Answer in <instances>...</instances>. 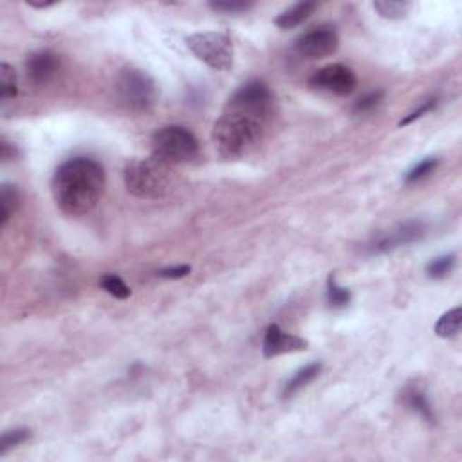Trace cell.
<instances>
[{"instance_id":"cell-1","label":"cell","mask_w":462,"mask_h":462,"mask_svg":"<svg viewBox=\"0 0 462 462\" xmlns=\"http://www.w3.org/2000/svg\"><path fill=\"white\" fill-rule=\"evenodd\" d=\"M273 114V95L264 82L242 85L213 125V143L222 159H241L262 141Z\"/></svg>"},{"instance_id":"cell-24","label":"cell","mask_w":462,"mask_h":462,"mask_svg":"<svg viewBox=\"0 0 462 462\" xmlns=\"http://www.w3.org/2000/svg\"><path fill=\"white\" fill-rule=\"evenodd\" d=\"M31 435V432L25 428H18V430H11V432H6L2 435V442H0V455L8 454L11 448H17L20 446L22 442H25Z\"/></svg>"},{"instance_id":"cell-16","label":"cell","mask_w":462,"mask_h":462,"mask_svg":"<svg viewBox=\"0 0 462 462\" xmlns=\"http://www.w3.org/2000/svg\"><path fill=\"white\" fill-rule=\"evenodd\" d=\"M374 9L383 18L389 20H401L412 9V2H397V0H377L374 2Z\"/></svg>"},{"instance_id":"cell-18","label":"cell","mask_w":462,"mask_h":462,"mask_svg":"<svg viewBox=\"0 0 462 462\" xmlns=\"http://www.w3.org/2000/svg\"><path fill=\"white\" fill-rule=\"evenodd\" d=\"M18 95V83H17V73L9 63H2L0 66V99L8 102V99L15 98Z\"/></svg>"},{"instance_id":"cell-26","label":"cell","mask_w":462,"mask_h":462,"mask_svg":"<svg viewBox=\"0 0 462 462\" xmlns=\"http://www.w3.org/2000/svg\"><path fill=\"white\" fill-rule=\"evenodd\" d=\"M250 6L251 4H248V2H237V0H233V2H209V8L212 9H215V11H226V13L245 11Z\"/></svg>"},{"instance_id":"cell-9","label":"cell","mask_w":462,"mask_h":462,"mask_svg":"<svg viewBox=\"0 0 462 462\" xmlns=\"http://www.w3.org/2000/svg\"><path fill=\"white\" fill-rule=\"evenodd\" d=\"M426 233V226L421 221H410L405 224L397 226V228L384 231V233L377 235L370 244H368V251L374 255L387 253V251L397 250L401 245H408L412 242L421 241L423 235Z\"/></svg>"},{"instance_id":"cell-22","label":"cell","mask_w":462,"mask_h":462,"mask_svg":"<svg viewBox=\"0 0 462 462\" xmlns=\"http://www.w3.org/2000/svg\"><path fill=\"white\" fill-rule=\"evenodd\" d=\"M455 267V255H444L435 260H432L426 266V274L430 279H444L446 274H450Z\"/></svg>"},{"instance_id":"cell-2","label":"cell","mask_w":462,"mask_h":462,"mask_svg":"<svg viewBox=\"0 0 462 462\" xmlns=\"http://www.w3.org/2000/svg\"><path fill=\"white\" fill-rule=\"evenodd\" d=\"M105 188V170L90 157L66 161L53 177V197L58 208L71 217H83L96 208Z\"/></svg>"},{"instance_id":"cell-28","label":"cell","mask_w":462,"mask_h":462,"mask_svg":"<svg viewBox=\"0 0 462 462\" xmlns=\"http://www.w3.org/2000/svg\"><path fill=\"white\" fill-rule=\"evenodd\" d=\"M0 148H2V159L4 161L15 159V154H17V150H15V148H13L8 141H2Z\"/></svg>"},{"instance_id":"cell-10","label":"cell","mask_w":462,"mask_h":462,"mask_svg":"<svg viewBox=\"0 0 462 462\" xmlns=\"http://www.w3.org/2000/svg\"><path fill=\"white\" fill-rule=\"evenodd\" d=\"M58 71H60V60L56 54L49 53V51H38V53L31 54L25 61L28 80L37 87L49 85L56 78Z\"/></svg>"},{"instance_id":"cell-12","label":"cell","mask_w":462,"mask_h":462,"mask_svg":"<svg viewBox=\"0 0 462 462\" xmlns=\"http://www.w3.org/2000/svg\"><path fill=\"white\" fill-rule=\"evenodd\" d=\"M403 403H405L406 408L413 410V412L421 415L428 423L435 419V413L432 410V405H430L426 390L423 389V384L419 381H412V383L406 384L405 389H403Z\"/></svg>"},{"instance_id":"cell-25","label":"cell","mask_w":462,"mask_h":462,"mask_svg":"<svg viewBox=\"0 0 462 462\" xmlns=\"http://www.w3.org/2000/svg\"><path fill=\"white\" fill-rule=\"evenodd\" d=\"M435 105H437V99H428V102H425L421 107H419L418 111H413L412 114H408V116H406V118H403L401 121H399V127H405V125H410V123H413V121H415V119H419L423 114H426V112L434 111Z\"/></svg>"},{"instance_id":"cell-4","label":"cell","mask_w":462,"mask_h":462,"mask_svg":"<svg viewBox=\"0 0 462 462\" xmlns=\"http://www.w3.org/2000/svg\"><path fill=\"white\" fill-rule=\"evenodd\" d=\"M119 103L130 112H148L156 105L159 90L150 74L141 69H125L116 80Z\"/></svg>"},{"instance_id":"cell-14","label":"cell","mask_w":462,"mask_h":462,"mask_svg":"<svg viewBox=\"0 0 462 462\" xmlns=\"http://www.w3.org/2000/svg\"><path fill=\"white\" fill-rule=\"evenodd\" d=\"M320 372H322V363H309L303 368H300L298 372L293 374V377L284 387V397L287 399V397H293L295 394H298L300 390L305 389L307 384L312 383L320 376Z\"/></svg>"},{"instance_id":"cell-20","label":"cell","mask_w":462,"mask_h":462,"mask_svg":"<svg viewBox=\"0 0 462 462\" xmlns=\"http://www.w3.org/2000/svg\"><path fill=\"white\" fill-rule=\"evenodd\" d=\"M327 300L334 309H341V307L348 305V302H351V293H348V289H345V287H341L340 284L336 282L332 274L327 280Z\"/></svg>"},{"instance_id":"cell-11","label":"cell","mask_w":462,"mask_h":462,"mask_svg":"<svg viewBox=\"0 0 462 462\" xmlns=\"http://www.w3.org/2000/svg\"><path fill=\"white\" fill-rule=\"evenodd\" d=\"M307 345L309 344H307L305 340L282 331L279 325H269L266 331V336H264L262 351H264V356L266 358H274L282 356V354H289V352L305 351Z\"/></svg>"},{"instance_id":"cell-13","label":"cell","mask_w":462,"mask_h":462,"mask_svg":"<svg viewBox=\"0 0 462 462\" xmlns=\"http://www.w3.org/2000/svg\"><path fill=\"white\" fill-rule=\"evenodd\" d=\"M316 8H318L316 2H300V4H295L287 11L280 13L279 17L274 18V24L279 25L280 29H293L311 17Z\"/></svg>"},{"instance_id":"cell-19","label":"cell","mask_w":462,"mask_h":462,"mask_svg":"<svg viewBox=\"0 0 462 462\" xmlns=\"http://www.w3.org/2000/svg\"><path fill=\"white\" fill-rule=\"evenodd\" d=\"M99 287H102L103 291H107L111 296H114V298L125 300L130 296V287L123 282L118 274H103L102 279H99Z\"/></svg>"},{"instance_id":"cell-7","label":"cell","mask_w":462,"mask_h":462,"mask_svg":"<svg viewBox=\"0 0 462 462\" xmlns=\"http://www.w3.org/2000/svg\"><path fill=\"white\" fill-rule=\"evenodd\" d=\"M356 74L341 63H332L315 71L309 78V85L316 90L331 92L336 96H347L356 89Z\"/></svg>"},{"instance_id":"cell-21","label":"cell","mask_w":462,"mask_h":462,"mask_svg":"<svg viewBox=\"0 0 462 462\" xmlns=\"http://www.w3.org/2000/svg\"><path fill=\"white\" fill-rule=\"evenodd\" d=\"M381 102H383V92L381 90H374V92H368V95L356 99L354 105H352V112L356 116L370 114V112H374L381 105Z\"/></svg>"},{"instance_id":"cell-15","label":"cell","mask_w":462,"mask_h":462,"mask_svg":"<svg viewBox=\"0 0 462 462\" xmlns=\"http://www.w3.org/2000/svg\"><path fill=\"white\" fill-rule=\"evenodd\" d=\"M461 323H462V311L461 307H455L451 311L444 312L435 323V334L439 338H455L461 332Z\"/></svg>"},{"instance_id":"cell-17","label":"cell","mask_w":462,"mask_h":462,"mask_svg":"<svg viewBox=\"0 0 462 462\" xmlns=\"http://www.w3.org/2000/svg\"><path fill=\"white\" fill-rule=\"evenodd\" d=\"M18 206V192L17 186L13 184H4L0 192V226H6L11 219L13 212Z\"/></svg>"},{"instance_id":"cell-5","label":"cell","mask_w":462,"mask_h":462,"mask_svg":"<svg viewBox=\"0 0 462 462\" xmlns=\"http://www.w3.org/2000/svg\"><path fill=\"white\" fill-rule=\"evenodd\" d=\"M152 150L154 156L172 166L195 159L199 156V141L188 128L170 125L154 134Z\"/></svg>"},{"instance_id":"cell-8","label":"cell","mask_w":462,"mask_h":462,"mask_svg":"<svg viewBox=\"0 0 462 462\" xmlns=\"http://www.w3.org/2000/svg\"><path fill=\"white\" fill-rule=\"evenodd\" d=\"M338 45H340V37H338L336 28L320 25V28L311 29V31H307L302 37L296 38L295 49L300 56L323 58L336 53Z\"/></svg>"},{"instance_id":"cell-3","label":"cell","mask_w":462,"mask_h":462,"mask_svg":"<svg viewBox=\"0 0 462 462\" xmlns=\"http://www.w3.org/2000/svg\"><path fill=\"white\" fill-rule=\"evenodd\" d=\"M123 177L128 192L140 199H161L172 188L170 164L156 156L128 161Z\"/></svg>"},{"instance_id":"cell-23","label":"cell","mask_w":462,"mask_h":462,"mask_svg":"<svg viewBox=\"0 0 462 462\" xmlns=\"http://www.w3.org/2000/svg\"><path fill=\"white\" fill-rule=\"evenodd\" d=\"M439 161L435 159V157H426V159H423L421 163H418L415 166L410 170L408 174L405 176V183L412 184V183H418V181L425 179V177H428L430 174H434V170L437 168Z\"/></svg>"},{"instance_id":"cell-27","label":"cell","mask_w":462,"mask_h":462,"mask_svg":"<svg viewBox=\"0 0 462 462\" xmlns=\"http://www.w3.org/2000/svg\"><path fill=\"white\" fill-rule=\"evenodd\" d=\"M190 273H192V267L190 266H176V267H166V269L157 271V274H159L161 279H166V280L184 279V276H188Z\"/></svg>"},{"instance_id":"cell-6","label":"cell","mask_w":462,"mask_h":462,"mask_svg":"<svg viewBox=\"0 0 462 462\" xmlns=\"http://www.w3.org/2000/svg\"><path fill=\"white\" fill-rule=\"evenodd\" d=\"M188 49L206 66L215 71H229L233 67V44L226 35L215 31L190 35L186 38Z\"/></svg>"},{"instance_id":"cell-29","label":"cell","mask_w":462,"mask_h":462,"mask_svg":"<svg viewBox=\"0 0 462 462\" xmlns=\"http://www.w3.org/2000/svg\"><path fill=\"white\" fill-rule=\"evenodd\" d=\"M29 6H31V8H37V9H47V8H51V6H54V2H47V4H35V2H29Z\"/></svg>"}]
</instances>
